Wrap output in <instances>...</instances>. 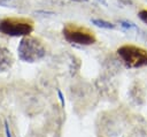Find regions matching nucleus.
<instances>
[{
	"label": "nucleus",
	"instance_id": "nucleus-1",
	"mask_svg": "<svg viewBox=\"0 0 147 137\" xmlns=\"http://www.w3.org/2000/svg\"><path fill=\"white\" fill-rule=\"evenodd\" d=\"M18 56L25 62H36L42 59L46 54V47L44 43L36 37L24 36L18 45Z\"/></svg>",
	"mask_w": 147,
	"mask_h": 137
},
{
	"label": "nucleus",
	"instance_id": "nucleus-2",
	"mask_svg": "<svg viewBox=\"0 0 147 137\" xmlns=\"http://www.w3.org/2000/svg\"><path fill=\"white\" fill-rule=\"evenodd\" d=\"M33 31V22L30 18L7 17L0 21V32L7 36H29Z\"/></svg>",
	"mask_w": 147,
	"mask_h": 137
},
{
	"label": "nucleus",
	"instance_id": "nucleus-3",
	"mask_svg": "<svg viewBox=\"0 0 147 137\" xmlns=\"http://www.w3.org/2000/svg\"><path fill=\"white\" fill-rule=\"evenodd\" d=\"M62 32H63L64 38L71 44L91 45V44H94L96 40L92 30L87 29L86 26L78 25L76 23L65 24Z\"/></svg>",
	"mask_w": 147,
	"mask_h": 137
},
{
	"label": "nucleus",
	"instance_id": "nucleus-4",
	"mask_svg": "<svg viewBox=\"0 0 147 137\" xmlns=\"http://www.w3.org/2000/svg\"><path fill=\"white\" fill-rule=\"evenodd\" d=\"M117 54L129 68H140L147 66V51L134 46L123 45L117 50Z\"/></svg>",
	"mask_w": 147,
	"mask_h": 137
},
{
	"label": "nucleus",
	"instance_id": "nucleus-5",
	"mask_svg": "<svg viewBox=\"0 0 147 137\" xmlns=\"http://www.w3.org/2000/svg\"><path fill=\"white\" fill-rule=\"evenodd\" d=\"M13 64V55L10 51L2 44H0V71L9 69Z\"/></svg>",
	"mask_w": 147,
	"mask_h": 137
},
{
	"label": "nucleus",
	"instance_id": "nucleus-6",
	"mask_svg": "<svg viewBox=\"0 0 147 137\" xmlns=\"http://www.w3.org/2000/svg\"><path fill=\"white\" fill-rule=\"evenodd\" d=\"M92 23L95 24L96 26L105 28V29H113L114 28V24L113 23L107 22V21H103V20H99V18H93L92 20Z\"/></svg>",
	"mask_w": 147,
	"mask_h": 137
},
{
	"label": "nucleus",
	"instance_id": "nucleus-7",
	"mask_svg": "<svg viewBox=\"0 0 147 137\" xmlns=\"http://www.w3.org/2000/svg\"><path fill=\"white\" fill-rule=\"evenodd\" d=\"M139 17L142 22H145L147 24V10H140L139 12Z\"/></svg>",
	"mask_w": 147,
	"mask_h": 137
},
{
	"label": "nucleus",
	"instance_id": "nucleus-8",
	"mask_svg": "<svg viewBox=\"0 0 147 137\" xmlns=\"http://www.w3.org/2000/svg\"><path fill=\"white\" fill-rule=\"evenodd\" d=\"M121 24H122L124 28H132V26H133V24L130 23V22H121Z\"/></svg>",
	"mask_w": 147,
	"mask_h": 137
},
{
	"label": "nucleus",
	"instance_id": "nucleus-9",
	"mask_svg": "<svg viewBox=\"0 0 147 137\" xmlns=\"http://www.w3.org/2000/svg\"><path fill=\"white\" fill-rule=\"evenodd\" d=\"M5 129H6V135H7V137H11V136H10V132H9V130H8V123H7V122H5Z\"/></svg>",
	"mask_w": 147,
	"mask_h": 137
},
{
	"label": "nucleus",
	"instance_id": "nucleus-10",
	"mask_svg": "<svg viewBox=\"0 0 147 137\" xmlns=\"http://www.w3.org/2000/svg\"><path fill=\"white\" fill-rule=\"evenodd\" d=\"M10 2V0H0V6H7Z\"/></svg>",
	"mask_w": 147,
	"mask_h": 137
},
{
	"label": "nucleus",
	"instance_id": "nucleus-11",
	"mask_svg": "<svg viewBox=\"0 0 147 137\" xmlns=\"http://www.w3.org/2000/svg\"><path fill=\"white\" fill-rule=\"evenodd\" d=\"M57 93H59V97H60V100H61L62 106H64V101H63V98H62V93H61V91H57Z\"/></svg>",
	"mask_w": 147,
	"mask_h": 137
},
{
	"label": "nucleus",
	"instance_id": "nucleus-12",
	"mask_svg": "<svg viewBox=\"0 0 147 137\" xmlns=\"http://www.w3.org/2000/svg\"><path fill=\"white\" fill-rule=\"evenodd\" d=\"M71 1H76V2H86L88 0H71Z\"/></svg>",
	"mask_w": 147,
	"mask_h": 137
},
{
	"label": "nucleus",
	"instance_id": "nucleus-13",
	"mask_svg": "<svg viewBox=\"0 0 147 137\" xmlns=\"http://www.w3.org/2000/svg\"><path fill=\"white\" fill-rule=\"evenodd\" d=\"M99 1H100V2H102V3H103V5H107V3H106V1H105V0H99Z\"/></svg>",
	"mask_w": 147,
	"mask_h": 137
}]
</instances>
